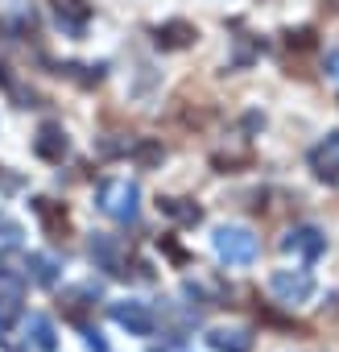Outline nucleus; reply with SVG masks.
I'll return each mask as SVG.
<instances>
[{"instance_id": "1", "label": "nucleus", "mask_w": 339, "mask_h": 352, "mask_svg": "<svg viewBox=\"0 0 339 352\" xmlns=\"http://www.w3.org/2000/svg\"><path fill=\"white\" fill-rule=\"evenodd\" d=\"M269 286H273V294L281 298V302H306L310 294H314V282H310V274H294V270H277L273 278H269Z\"/></svg>"}, {"instance_id": "2", "label": "nucleus", "mask_w": 339, "mask_h": 352, "mask_svg": "<svg viewBox=\"0 0 339 352\" xmlns=\"http://www.w3.org/2000/svg\"><path fill=\"white\" fill-rule=\"evenodd\" d=\"M310 170L318 174L323 183H335L339 179V133H327V141H318L310 149Z\"/></svg>"}, {"instance_id": "3", "label": "nucleus", "mask_w": 339, "mask_h": 352, "mask_svg": "<svg viewBox=\"0 0 339 352\" xmlns=\"http://www.w3.org/2000/svg\"><path fill=\"white\" fill-rule=\"evenodd\" d=\"M281 245H285V253L314 261V257H323V249H327V236H323L318 228H294V232H290Z\"/></svg>"}, {"instance_id": "4", "label": "nucleus", "mask_w": 339, "mask_h": 352, "mask_svg": "<svg viewBox=\"0 0 339 352\" xmlns=\"http://www.w3.org/2000/svg\"><path fill=\"white\" fill-rule=\"evenodd\" d=\"M215 245H220V253H224L228 261H253V257H257V236H248V232H240V228H224V232L215 236Z\"/></svg>"}, {"instance_id": "5", "label": "nucleus", "mask_w": 339, "mask_h": 352, "mask_svg": "<svg viewBox=\"0 0 339 352\" xmlns=\"http://www.w3.org/2000/svg\"><path fill=\"white\" fill-rule=\"evenodd\" d=\"M104 212L116 216V220H128L137 212V191L128 183H108L104 187Z\"/></svg>"}, {"instance_id": "6", "label": "nucleus", "mask_w": 339, "mask_h": 352, "mask_svg": "<svg viewBox=\"0 0 339 352\" xmlns=\"http://www.w3.org/2000/svg\"><path fill=\"white\" fill-rule=\"evenodd\" d=\"M191 42H195V25H187V21H170V25L157 30V46H165V50H178V46H191Z\"/></svg>"}, {"instance_id": "7", "label": "nucleus", "mask_w": 339, "mask_h": 352, "mask_svg": "<svg viewBox=\"0 0 339 352\" xmlns=\"http://www.w3.org/2000/svg\"><path fill=\"white\" fill-rule=\"evenodd\" d=\"M112 315H116V323H124V327H132V331H141V336H145V331H153V315H149L145 307H137V302L116 307Z\"/></svg>"}, {"instance_id": "8", "label": "nucleus", "mask_w": 339, "mask_h": 352, "mask_svg": "<svg viewBox=\"0 0 339 352\" xmlns=\"http://www.w3.org/2000/svg\"><path fill=\"white\" fill-rule=\"evenodd\" d=\"M38 153H42V157H50V162H58V157L67 153L62 133H58V129H42V137H38Z\"/></svg>"}, {"instance_id": "9", "label": "nucleus", "mask_w": 339, "mask_h": 352, "mask_svg": "<svg viewBox=\"0 0 339 352\" xmlns=\"http://www.w3.org/2000/svg\"><path fill=\"white\" fill-rule=\"evenodd\" d=\"M211 344H215L220 352H248V344H253V340H248L244 331H215V336H211Z\"/></svg>"}, {"instance_id": "10", "label": "nucleus", "mask_w": 339, "mask_h": 352, "mask_svg": "<svg viewBox=\"0 0 339 352\" xmlns=\"http://www.w3.org/2000/svg\"><path fill=\"white\" fill-rule=\"evenodd\" d=\"M137 157H141V166H149V162H157V157H161V145H145Z\"/></svg>"}, {"instance_id": "11", "label": "nucleus", "mask_w": 339, "mask_h": 352, "mask_svg": "<svg viewBox=\"0 0 339 352\" xmlns=\"http://www.w3.org/2000/svg\"><path fill=\"white\" fill-rule=\"evenodd\" d=\"M323 71H327V75H339V50H331V54H327V63H323Z\"/></svg>"}, {"instance_id": "12", "label": "nucleus", "mask_w": 339, "mask_h": 352, "mask_svg": "<svg viewBox=\"0 0 339 352\" xmlns=\"http://www.w3.org/2000/svg\"><path fill=\"white\" fill-rule=\"evenodd\" d=\"M331 5H335V9H339V0H331Z\"/></svg>"}]
</instances>
